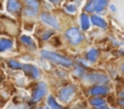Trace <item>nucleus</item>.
Wrapping results in <instances>:
<instances>
[{
	"label": "nucleus",
	"instance_id": "nucleus-1",
	"mask_svg": "<svg viewBox=\"0 0 124 109\" xmlns=\"http://www.w3.org/2000/svg\"><path fill=\"white\" fill-rule=\"evenodd\" d=\"M41 54L45 59H46L54 64H57V65L63 66V67H72L73 66L72 60H70L69 58H67L59 53L48 51V50H42Z\"/></svg>",
	"mask_w": 124,
	"mask_h": 109
},
{
	"label": "nucleus",
	"instance_id": "nucleus-2",
	"mask_svg": "<svg viewBox=\"0 0 124 109\" xmlns=\"http://www.w3.org/2000/svg\"><path fill=\"white\" fill-rule=\"evenodd\" d=\"M108 4V0H89L84 7V11L88 13L101 12Z\"/></svg>",
	"mask_w": 124,
	"mask_h": 109
},
{
	"label": "nucleus",
	"instance_id": "nucleus-3",
	"mask_svg": "<svg viewBox=\"0 0 124 109\" xmlns=\"http://www.w3.org/2000/svg\"><path fill=\"white\" fill-rule=\"evenodd\" d=\"M65 35H66V38L68 39V41H69L72 44H78V43H79V42L82 41V39H83V36H82V34L80 33L79 29H78V28H76V27L69 28V29L66 31Z\"/></svg>",
	"mask_w": 124,
	"mask_h": 109
},
{
	"label": "nucleus",
	"instance_id": "nucleus-4",
	"mask_svg": "<svg viewBox=\"0 0 124 109\" xmlns=\"http://www.w3.org/2000/svg\"><path fill=\"white\" fill-rule=\"evenodd\" d=\"M46 90H47L46 89V85L45 83H43V82L39 83L38 86H37V88L35 89V91L33 93L32 101L33 102H37V101L41 100L44 97V95L46 94Z\"/></svg>",
	"mask_w": 124,
	"mask_h": 109
},
{
	"label": "nucleus",
	"instance_id": "nucleus-5",
	"mask_svg": "<svg viewBox=\"0 0 124 109\" xmlns=\"http://www.w3.org/2000/svg\"><path fill=\"white\" fill-rule=\"evenodd\" d=\"M41 18H42V20H43L46 24H47V25H49V26H51V27H54L55 29H59V28H60L57 19H56L53 15H51V14H46V13H43V14H41Z\"/></svg>",
	"mask_w": 124,
	"mask_h": 109
},
{
	"label": "nucleus",
	"instance_id": "nucleus-6",
	"mask_svg": "<svg viewBox=\"0 0 124 109\" xmlns=\"http://www.w3.org/2000/svg\"><path fill=\"white\" fill-rule=\"evenodd\" d=\"M74 93H75L74 87L73 86H68V87H65V88H63V89L60 90V92H59V97L63 101H68L74 95Z\"/></svg>",
	"mask_w": 124,
	"mask_h": 109
},
{
	"label": "nucleus",
	"instance_id": "nucleus-7",
	"mask_svg": "<svg viewBox=\"0 0 124 109\" xmlns=\"http://www.w3.org/2000/svg\"><path fill=\"white\" fill-rule=\"evenodd\" d=\"M27 9L26 14L28 15H35L39 11V3L37 0H25Z\"/></svg>",
	"mask_w": 124,
	"mask_h": 109
},
{
	"label": "nucleus",
	"instance_id": "nucleus-8",
	"mask_svg": "<svg viewBox=\"0 0 124 109\" xmlns=\"http://www.w3.org/2000/svg\"><path fill=\"white\" fill-rule=\"evenodd\" d=\"M87 80H89L92 83H99V84H103L106 83L108 81V77L106 75L100 74V73H93V74H89L86 76Z\"/></svg>",
	"mask_w": 124,
	"mask_h": 109
},
{
	"label": "nucleus",
	"instance_id": "nucleus-9",
	"mask_svg": "<svg viewBox=\"0 0 124 109\" xmlns=\"http://www.w3.org/2000/svg\"><path fill=\"white\" fill-rule=\"evenodd\" d=\"M20 68H22L27 74H29L33 78H37L39 76V70L33 65H21Z\"/></svg>",
	"mask_w": 124,
	"mask_h": 109
},
{
	"label": "nucleus",
	"instance_id": "nucleus-10",
	"mask_svg": "<svg viewBox=\"0 0 124 109\" xmlns=\"http://www.w3.org/2000/svg\"><path fill=\"white\" fill-rule=\"evenodd\" d=\"M20 9V4L18 0H8L7 1V10L10 13H16Z\"/></svg>",
	"mask_w": 124,
	"mask_h": 109
},
{
	"label": "nucleus",
	"instance_id": "nucleus-11",
	"mask_svg": "<svg viewBox=\"0 0 124 109\" xmlns=\"http://www.w3.org/2000/svg\"><path fill=\"white\" fill-rule=\"evenodd\" d=\"M12 46H13V41L10 39H6V38L0 39V52L8 50Z\"/></svg>",
	"mask_w": 124,
	"mask_h": 109
},
{
	"label": "nucleus",
	"instance_id": "nucleus-12",
	"mask_svg": "<svg viewBox=\"0 0 124 109\" xmlns=\"http://www.w3.org/2000/svg\"><path fill=\"white\" fill-rule=\"evenodd\" d=\"M91 21L94 25L98 26V27H101V28H106L107 27V22L100 16L98 15H92L91 16Z\"/></svg>",
	"mask_w": 124,
	"mask_h": 109
},
{
	"label": "nucleus",
	"instance_id": "nucleus-13",
	"mask_svg": "<svg viewBox=\"0 0 124 109\" xmlns=\"http://www.w3.org/2000/svg\"><path fill=\"white\" fill-rule=\"evenodd\" d=\"M108 93V89L104 86H96L90 90V94L92 95H106Z\"/></svg>",
	"mask_w": 124,
	"mask_h": 109
},
{
	"label": "nucleus",
	"instance_id": "nucleus-14",
	"mask_svg": "<svg viewBox=\"0 0 124 109\" xmlns=\"http://www.w3.org/2000/svg\"><path fill=\"white\" fill-rule=\"evenodd\" d=\"M98 55H99L98 50L92 48V49H90V50L86 53V58H87V60H89L90 62H94V61H96Z\"/></svg>",
	"mask_w": 124,
	"mask_h": 109
},
{
	"label": "nucleus",
	"instance_id": "nucleus-15",
	"mask_svg": "<svg viewBox=\"0 0 124 109\" xmlns=\"http://www.w3.org/2000/svg\"><path fill=\"white\" fill-rule=\"evenodd\" d=\"M80 21H81V27L83 30H87L89 28V18L86 14H81L80 15Z\"/></svg>",
	"mask_w": 124,
	"mask_h": 109
},
{
	"label": "nucleus",
	"instance_id": "nucleus-16",
	"mask_svg": "<svg viewBox=\"0 0 124 109\" xmlns=\"http://www.w3.org/2000/svg\"><path fill=\"white\" fill-rule=\"evenodd\" d=\"M47 102H48V105L51 107V109H62V106L61 105H59L57 102H56V100L54 99V97L53 96H48V98H47Z\"/></svg>",
	"mask_w": 124,
	"mask_h": 109
},
{
	"label": "nucleus",
	"instance_id": "nucleus-17",
	"mask_svg": "<svg viewBox=\"0 0 124 109\" xmlns=\"http://www.w3.org/2000/svg\"><path fill=\"white\" fill-rule=\"evenodd\" d=\"M90 103L93 105V106H95V107H102V106H104L105 105V100L103 99V98H100V97H95V98H92L91 100H90Z\"/></svg>",
	"mask_w": 124,
	"mask_h": 109
},
{
	"label": "nucleus",
	"instance_id": "nucleus-18",
	"mask_svg": "<svg viewBox=\"0 0 124 109\" xmlns=\"http://www.w3.org/2000/svg\"><path fill=\"white\" fill-rule=\"evenodd\" d=\"M20 40H21V41H22L23 43H25V44H27V45H29V46H32L33 48L36 47V45H35L33 40H32L30 37H28V36H21V37H20Z\"/></svg>",
	"mask_w": 124,
	"mask_h": 109
},
{
	"label": "nucleus",
	"instance_id": "nucleus-19",
	"mask_svg": "<svg viewBox=\"0 0 124 109\" xmlns=\"http://www.w3.org/2000/svg\"><path fill=\"white\" fill-rule=\"evenodd\" d=\"M9 66L12 68H15V69H17V68H21V64L18 63L17 61H15V60H10L9 61Z\"/></svg>",
	"mask_w": 124,
	"mask_h": 109
},
{
	"label": "nucleus",
	"instance_id": "nucleus-20",
	"mask_svg": "<svg viewBox=\"0 0 124 109\" xmlns=\"http://www.w3.org/2000/svg\"><path fill=\"white\" fill-rule=\"evenodd\" d=\"M66 10H67L68 12L74 13V12L76 11V6H74V5H68V6L66 7Z\"/></svg>",
	"mask_w": 124,
	"mask_h": 109
},
{
	"label": "nucleus",
	"instance_id": "nucleus-21",
	"mask_svg": "<svg viewBox=\"0 0 124 109\" xmlns=\"http://www.w3.org/2000/svg\"><path fill=\"white\" fill-rule=\"evenodd\" d=\"M50 35H52V32H51V31H47V32L43 36V39H44V40H46V39H48V37H49Z\"/></svg>",
	"mask_w": 124,
	"mask_h": 109
},
{
	"label": "nucleus",
	"instance_id": "nucleus-22",
	"mask_svg": "<svg viewBox=\"0 0 124 109\" xmlns=\"http://www.w3.org/2000/svg\"><path fill=\"white\" fill-rule=\"evenodd\" d=\"M50 1H51V2H53V3H57L59 0H50Z\"/></svg>",
	"mask_w": 124,
	"mask_h": 109
},
{
	"label": "nucleus",
	"instance_id": "nucleus-23",
	"mask_svg": "<svg viewBox=\"0 0 124 109\" xmlns=\"http://www.w3.org/2000/svg\"><path fill=\"white\" fill-rule=\"evenodd\" d=\"M34 109H43V108H41V107H38V108H34Z\"/></svg>",
	"mask_w": 124,
	"mask_h": 109
},
{
	"label": "nucleus",
	"instance_id": "nucleus-24",
	"mask_svg": "<svg viewBox=\"0 0 124 109\" xmlns=\"http://www.w3.org/2000/svg\"><path fill=\"white\" fill-rule=\"evenodd\" d=\"M102 109H108V108H102Z\"/></svg>",
	"mask_w": 124,
	"mask_h": 109
}]
</instances>
